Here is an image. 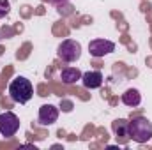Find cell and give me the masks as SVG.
Instances as JSON below:
<instances>
[{"label":"cell","mask_w":152,"mask_h":150,"mask_svg":"<svg viewBox=\"0 0 152 150\" xmlns=\"http://www.w3.org/2000/svg\"><path fill=\"white\" fill-rule=\"evenodd\" d=\"M34 95V87L30 83V79H27L25 76H16L11 85H9V97L18 103V104H25L32 99Z\"/></svg>","instance_id":"cell-1"},{"label":"cell","mask_w":152,"mask_h":150,"mask_svg":"<svg viewBox=\"0 0 152 150\" xmlns=\"http://www.w3.org/2000/svg\"><path fill=\"white\" fill-rule=\"evenodd\" d=\"M129 138L136 143H147L152 140V122L145 117L133 118L129 122Z\"/></svg>","instance_id":"cell-2"},{"label":"cell","mask_w":152,"mask_h":150,"mask_svg":"<svg viewBox=\"0 0 152 150\" xmlns=\"http://www.w3.org/2000/svg\"><path fill=\"white\" fill-rule=\"evenodd\" d=\"M57 57L64 62H76L81 57V44L73 39H66L57 48Z\"/></svg>","instance_id":"cell-3"},{"label":"cell","mask_w":152,"mask_h":150,"mask_svg":"<svg viewBox=\"0 0 152 150\" xmlns=\"http://www.w3.org/2000/svg\"><path fill=\"white\" fill-rule=\"evenodd\" d=\"M20 131V118L12 111L0 113V134L4 138H12Z\"/></svg>","instance_id":"cell-4"},{"label":"cell","mask_w":152,"mask_h":150,"mask_svg":"<svg viewBox=\"0 0 152 150\" xmlns=\"http://www.w3.org/2000/svg\"><path fill=\"white\" fill-rule=\"evenodd\" d=\"M115 51V42L113 41H108V39H94L88 42V53L94 57V58H101L108 53Z\"/></svg>","instance_id":"cell-5"},{"label":"cell","mask_w":152,"mask_h":150,"mask_svg":"<svg viewBox=\"0 0 152 150\" xmlns=\"http://www.w3.org/2000/svg\"><path fill=\"white\" fill-rule=\"evenodd\" d=\"M58 118V108L53 104H42L39 108L37 122L41 125H53Z\"/></svg>","instance_id":"cell-6"},{"label":"cell","mask_w":152,"mask_h":150,"mask_svg":"<svg viewBox=\"0 0 152 150\" xmlns=\"http://www.w3.org/2000/svg\"><path fill=\"white\" fill-rule=\"evenodd\" d=\"M103 79H104V78L101 74V71H87V73L81 74V83H83V87L88 88V90L99 88V87L103 85Z\"/></svg>","instance_id":"cell-7"},{"label":"cell","mask_w":152,"mask_h":150,"mask_svg":"<svg viewBox=\"0 0 152 150\" xmlns=\"http://www.w3.org/2000/svg\"><path fill=\"white\" fill-rule=\"evenodd\" d=\"M122 103L129 108H136L140 103H142V94L136 90V88H127L124 94H122Z\"/></svg>","instance_id":"cell-8"},{"label":"cell","mask_w":152,"mask_h":150,"mask_svg":"<svg viewBox=\"0 0 152 150\" xmlns=\"http://www.w3.org/2000/svg\"><path fill=\"white\" fill-rule=\"evenodd\" d=\"M60 79H62V83H66V85H73L78 79H81V71H80L78 67H66V69H62V73H60Z\"/></svg>","instance_id":"cell-9"},{"label":"cell","mask_w":152,"mask_h":150,"mask_svg":"<svg viewBox=\"0 0 152 150\" xmlns=\"http://www.w3.org/2000/svg\"><path fill=\"white\" fill-rule=\"evenodd\" d=\"M112 127H113V133L117 134V138L120 136V138H129V120H124V118H120V120H115L113 124H112Z\"/></svg>","instance_id":"cell-10"},{"label":"cell","mask_w":152,"mask_h":150,"mask_svg":"<svg viewBox=\"0 0 152 150\" xmlns=\"http://www.w3.org/2000/svg\"><path fill=\"white\" fill-rule=\"evenodd\" d=\"M11 11V2L9 0H0V18L7 16Z\"/></svg>","instance_id":"cell-11"},{"label":"cell","mask_w":152,"mask_h":150,"mask_svg":"<svg viewBox=\"0 0 152 150\" xmlns=\"http://www.w3.org/2000/svg\"><path fill=\"white\" fill-rule=\"evenodd\" d=\"M48 4H51V5H57V7H60V5H66L69 0H46Z\"/></svg>","instance_id":"cell-12"}]
</instances>
